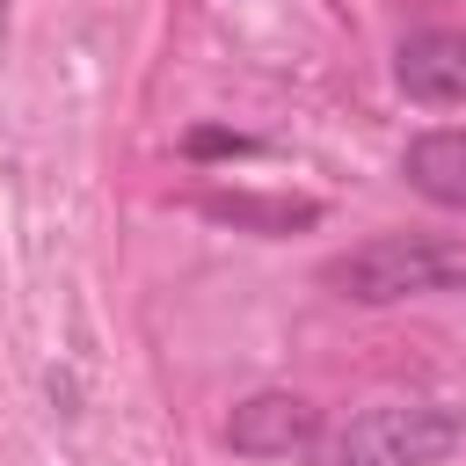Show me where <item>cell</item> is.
<instances>
[{
    "label": "cell",
    "mask_w": 466,
    "mask_h": 466,
    "mask_svg": "<svg viewBox=\"0 0 466 466\" xmlns=\"http://www.w3.org/2000/svg\"><path fill=\"white\" fill-rule=\"evenodd\" d=\"M342 299L357 306H393V299H430V291H466V240L444 233H379L320 269Z\"/></svg>",
    "instance_id": "cell-1"
},
{
    "label": "cell",
    "mask_w": 466,
    "mask_h": 466,
    "mask_svg": "<svg viewBox=\"0 0 466 466\" xmlns=\"http://www.w3.org/2000/svg\"><path fill=\"white\" fill-rule=\"evenodd\" d=\"M459 444H466V408H444V400H386V408L350 415L313 451V466H437Z\"/></svg>",
    "instance_id": "cell-2"
},
{
    "label": "cell",
    "mask_w": 466,
    "mask_h": 466,
    "mask_svg": "<svg viewBox=\"0 0 466 466\" xmlns=\"http://www.w3.org/2000/svg\"><path fill=\"white\" fill-rule=\"evenodd\" d=\"M313 437H320V415L299 393H255L226 422V444L240 459H291V451H313Z\"/></svg>",
    "instance_id": "cell-3"
},
{
    "label": "cell",
    "mask_w": 466,
    "mask_h": 466,
    "mask_svg": "<svg viewBox=\"0 0 466 466\" xmlns=\"http://www.w3.org/2000/svg\"><path fill=\"white\" fill-rule=\"evenodd\" d=\"M393 80L415 102H466V29H422L393 51Z\"/></svg>",
    "instance_id": "cell-4"
},
{
    "label": "cell",
    "mask_w": 466,
    "mask_h": 466,
    "mask_svg": "<svg viewBox=\"0 0 466 466\" xmlns=\"http://www.w3.org/2000/svg\"><path fill=\"white\" fill-rule=\"evenodd\" d=\"M400 175H408V189H422L430 204L466 211V131H422V138H408Z\"/></svg>",
    "instance_id": "cell-5"
},
{
    "label": "cell",
    "mask_w": 466,
    "mask_h": 466,
    "mask_svg": "<svg viewBox=\"0 0 466 466\" xmlns=\"http://www.w3.org/2000/svg\"><path fill=\"white\" fill-rule=\"evenodd\" d=\"M204 211L226 218V226H240V233H299V226L320 218L313 197H248V189H233V197H204Z\"/></svg>",
    "instance_id": "cell-6"
},
{
    "label": "cell",
    "mask_w": 466,
    "mask_h": 466,
    "mask_svg": "<svg viewBox=\"0 0 466 466\" xmlns=\"http://www.w3.org/2000/svg\"><path fill=\"white\" fill-rule=\"evenodd\" d=\"M189 153H255V138H233V131H197Z\"/></svg>",
    "instance_id": "cell-7"
}]
</instances>
